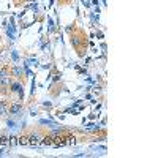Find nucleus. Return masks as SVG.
Wrapping results in <instances>:
<instances>
[{
	"mask_svg": "<svg viewBox=\"0 0 158 158\" xmlns=\"http://www.w3.org/2000/svg\"><path fill=\"white\" fill-rule=\"evenodd\" d=\"M5 114H8V103L6 100H0V117H3Z\"/></svg>",
	"mask_w": 158,
	"mask_h": 158,
	"instance_id": "4",
	"label": "nucleus"
},
{
	"mask_svg": "<svg viewBox=\"0 0 158 158\" xmlns=\"http://www.w3.org/2000/svg\"><path fill=\"white\" fill-rule=\"evenodd\" d=\"M19 144H21V145H27V144H29L27 136H21V138H19Z\"/></svg>",
	"mask_w": 158,
	"mask_h": 158,
	"instance_id": "6",
	"label": "nucleus"
},
{
	"mask_svg": "<svg viewBox=\"0 0 158 158\" xmlns=\"http://www.w3.org/2000/svg\"><path fill=\"white\" fill-rule=\"evenodd\" d=\"M10 93H18L19 100L24 98V84L21 82V81H11L10 84Z\"/></svg>",
	"mask_w": 158,
	"mask_h": 158,
	"instance_id": "1",
	"label": "nucleus"
},
{
	"mask_svg": "<svg viewBox=\"0 0 158 158\" xmlns=\"http://www.w3.org/2000/svg\"><path fill=\"white\" fill-rule=\"evenodd\" d=\"M22 111V105H19V103H11V105L8 106V112L11 117H16V115H19V112Z\"/></svg>",
	"mask_w": 158,
	"mask_h": 158,
	"instance_id": "2",
	"label": "nucleus"
},
{
	"mask_svg": "<svg viewBox=\"0 0 158 158\" xmlns=\"http://www.w3.org/2000/svg\"><path fill=\"white\" fill-rule=\"evenodd\" d=\"M8 139L10 138H6V136H0V144H8Z\"/></svg>",
	"mask_w": 158,
	"mask_h": 158,
	"instance_id": "8",
	"label": "nucleus"
},
{
	"mask_svg": "<svg viewBox=\"0 0 158 158\" xmlns=\"http://www.w3.org/2000/svg\"><path fill=\"white\" fill-rule=\"evenodd\" d=\"M10 76H14L16 79H21V76H22V68L13 67V68L10 70Z\"/></svg>",
	"mask_w": 158,
	"mask_h": 158,
	"instance_id": "5",
	"label": "nucleus"
},
{
	"mask_svg": "<svg viewBox=\"0 0 158 158\" xmlns=\"http://www.w3.org/2000/svg\"><path fill=\"white\" fill-rule=\"evenodd\" d=\"M6 125H8V128H16V122H14L13 119H11V120H8V122H6Z\"/></svg>",
	"mask_w": 158,
	"mask_h": 158,
	"instance_id": "7",
	"label": "nucleus"
},
{
	"mask_svg": "<svg viewBox=\"0 0 158 158\" xmlns=\"http://www.w3.org/2000/svg\"><path fill=\"white\" fill-rule=\"evenodd\" d=\"M11 59H13V62H18L19 57H18V52H16V51H13V52H11Z\"/></svg>",
	"mask_w": 158,
	"mask_h": 158,
	"instance_id": "9",
	"label": "nucleus"
},
{
	"mask_svg": "<svg viewBox=\"0 0 158 158\" xmlns=\"http://www.w3.org/2000/svg\"><path fill=\"white\" fill-rule=\"evenodd\" d=\"M27 139H29V144L30 145H35L37 142L41 139V134L38 133V131H33L32 134H29V136H27Z\"/></svg>",
	"mask_w": 158,
	"mask_h": 158,
	"instance_id": "3",
	"label": "nucleus"
}]
</instances>
